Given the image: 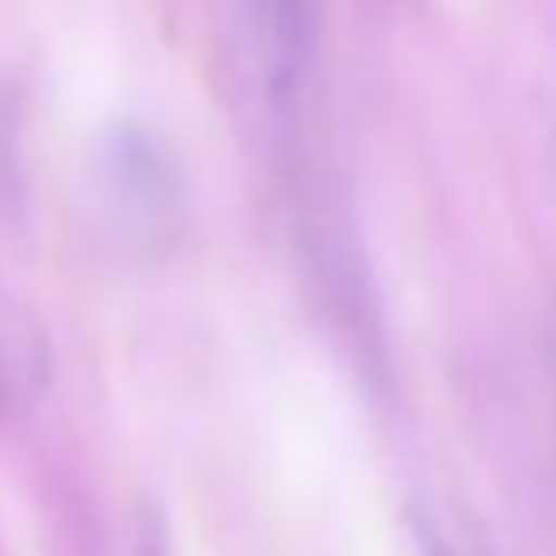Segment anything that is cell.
<instances>
[{"mask_svg":"<svg viewBox=\"0 0 556 556\" xmlns=\"http://www.w3.org/2000/svg\"><path fill=\"white\" fill-rule=\"evenodd\" d=\"M104 169H109V191L122 200V208L130 217H139L148 226L169 222V213L178 204V174L152 135L117 130L104 152Z\"/></svg>","mask_w":556,"mask_h":556,"instance_id":"7a4b0ae2","label":"cell"},{"mask_svg":"<svg viewBox=\"0 0 556 556\" xmlns=\"http://www.w3.org/2000/svg\"><path fill=\"white\" fill-rule=\"evenodd\" d=\"M421 556H486L473 526L456 508H426L421 517Z\"/></svg>","mask_w":556,"mask_h":556,"instance_id":"3957f363","label":"cell"},{"mask_svg":"<svg viewBox=\"0 0 556 556\" xmlns=\"http://www.w3.org/2000/svg\"><path fill=\"white\" fill-rule=\"evenodd\" d=\"M30 369H35V352L22 343L13 321H0V417L17 408L30 382Z\"/></svg>","mask_w":556,"mask_h":556,"instance_id":"277c9868","label":"cell"},{"mask_svg":"<svg viewBox=\"0 0 556 556\" xmlns=\"http://www.w3.org/2000/svg\"><path fill=\"white\" fill-rule=\"evenodd\" d=\"M248 65L269 100H291L313 52L308 0H230Z\"/></svg>","mask_w":556,"mask_h":556,"instance_id":"6da1fadb","label":"cell"}]
</instances>
